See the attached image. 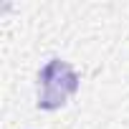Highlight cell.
Segmentation results:
<instances>
[{
    "instance_id": "1",
    "label": "cell",
    "mask_w": 129,
    "mask_h": 129,
    "mask_svg": "<svg viewBox=\"0 0 129 129\" xmlns=\"http://www.w3.org/2000/svg\"><path fill=\"white\" fill-rule=\"evenodd\" d=\"M79 89V76L66 61L53 58L48 61L38 76V106L41 109H58L69 101L71 94Z\"/></svg>"
}]
</instances>
